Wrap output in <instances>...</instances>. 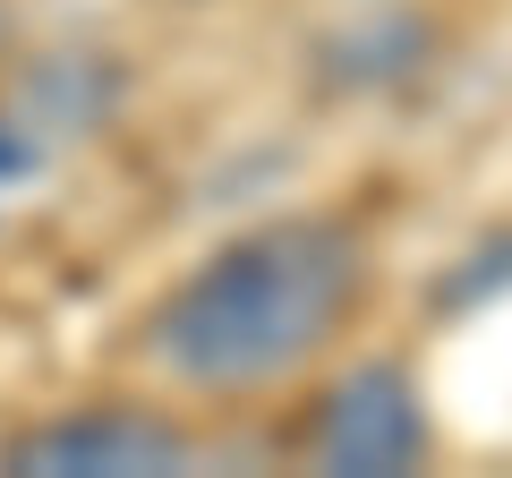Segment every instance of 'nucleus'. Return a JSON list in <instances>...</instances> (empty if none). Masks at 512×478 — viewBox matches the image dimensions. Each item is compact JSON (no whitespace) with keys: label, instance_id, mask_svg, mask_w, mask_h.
<instances>
[{"label":"nucleus","instance_id":"obj_5","mask_svg":"<svg viewBox=\"0 0 512 478\" xmlns=\"http://www.w3.org/2000/svg\"><path fill=\"white\" fill-rule=\"evenodd\" d=\"M0 43H9V9H0Z\"/></svg>","mask_w":512,"mask_h":478},{"label":"nucleus","instance_id":"obj_1","mask_svg":"<svg viewBox=\"0 0 512 478\" xmlns=\"http://www.w3.org/2000/svg\"><path fill=\"white\" fill-rule=\"evenodd\" d=\"M359 291H367L359 231H342L325 214L256 222L154 299L146 359L188 393L282 385L350 325Z\"/></svg>","mask_w":512,"mask_h":478},{"label":"nucleus","instance_id":"obj_4","mask_svg":"<svg viewBox=\"0 0 512 478\" xmlns=\"http://www.w3.org/2000/svg\"><path fill=\"white\" fill-rule=\"evenodd\" d=\"M43 171V146L18 129V120H0V188H18V180H35Z\"/></svg>","mask_w":512,"mask_h":478},{"label":"nucleus","instance_id":"obj_2","mask_svg":"<svg viewBox=\"0 0 512 478\" xmlns=\"http://www.w3.org/2000/svg\"><path fill=\"white\" fill-rule=\"evenodd\" d=\"M436 444L419 402V376L402 359H359L342 368L308 410V436H299V461L316 478H410Z\"/></svg>","mask_w":512,"mask_h":478},{"label":"nucleus","instance_id":"obj_3","mask_svg":"<svg viewBox=\"0 0 512 478\" xmlns=\"http://www.w3.org/2000/svg\"><path fill=\"white\" fill-rule=\"evenodd\" d=\"M0 470L18 478H188L197 470V436L154 410H69V419L26 427Z\"/></svg>","mask_w":512,"mask_h":478}]
</instances>
